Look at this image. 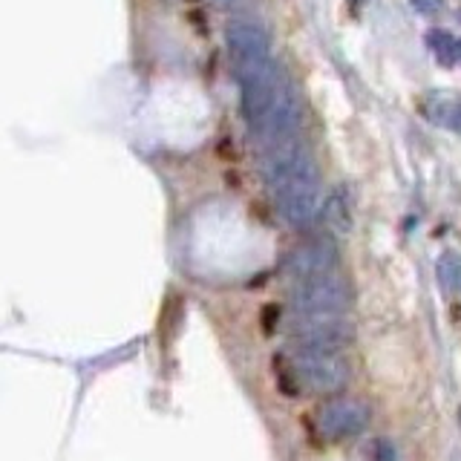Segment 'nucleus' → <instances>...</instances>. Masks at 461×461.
<instances>
[{
    "label": "nucleus",
    "instance_id": "nucleus-1",
    "mask_svg": "<svg viewBox=\"0 0 461 461\" xmlns=\"http://www.w3.org/2000/svg\"><path fill=\"white\" fill-rule=\"evenodd\" d=\"M242 119L259 153L277 150L300 139L303 107L285 69L274 61L266 69L237 78Z\"/></svg>",
    "mask_w": 461,
    "mask_h": 461
},
{
    "label": "nucleus",
    "instance_id": "nucleus-2",
    "mask_svg": "<svg viewBox=\"0 0 461 461\" xmlns=\"http://www.w3.org/2000/svg\"><path fill=\"white\" fill-rule=\"evenodd\" d=\"M259 167H263V179L274 196V205L288 225L306 228L321 216V170H317L312 150L300 139L277 150L259 153Z\"/></svg>",
    "mask_w": 461,
    "mask_h": 461
},
{
    "label": "nucleus",
    "instance_id": "nucleus-3",
    "mask_svg": "<svg viewBox=\"0 0 461 461\" xmlns=\"http://www.w3.org/2000/svg\"><path fill=\"white\" fill-rule=\"evenodd\" d=\"M285 366L288 378L314 395H335L349 384V364H346L340 352L294 346L285 355Z\"/></svg>",
    "mask_w": 461,
    "mask_h": 461
},
{
    "label": "nucleus",
    "instance_id": "nucleus-4",
    "mask_svg": "<svg viewBox=\"0 0 461 461\" xmlns=\"http://www.w3.org/2000/svg\"><path fill=\"white\" fill-rule=\"evenodd\" d=\"M225 50L234 78L251 76V72L274 64L271 32L254 18H234L225 26Z\"/></svg>",
    "mask_w": 461,
    "mask_h": 461
},
{
    "label": "nucleus",
    "instance_id": "nucleus-5",
    "mask_svg": "<svg viewBox=\"0 0 461 461\" xmlns=\"http://www.w3.org/2000/svg\"><path fill=\"white\" fill-rule=\"evenodd\" d=\"M292 314H343L352 303V288L335 271L292 285Z\"/></svg>",
    "mask_w": 461,
    "mask_h": 461
},
{
    "label": "nucleus",
    "instance_id": "nucleus-6",
    "mask_svg": "<svg viewBox=\"0 0 461 461\" xmlns=\"http://www.w3.org/2000/svg\"><path fill=\"white\" fill-rule=\"evenodd\" d=\"M288 331L297 346L329 352H340L355 338V329L343 314H292Z\"/></svg>",
    "mask_w": 461,
    "mask_h": 461
},
{
    "label": "nucleus",
    "instance_id": "nucleus-7",
    "mask_svg": "<svg viewBox=\"0 0 461 461\" xmlns=\"http://www.w3.org/2000/svg\"><path fill=\"white\" fill-rule=\"evenodd\" d=\"M369 407L357 398H335L326 401L314 415V427L326 441H346L360 436L369 427Z\"/></svg>",
    "mask_w": 461,
    "mask_h": 461
},
{
    "label": "nucleus",
    "instance_id": "nucleus-8",
    "mask_svg": "<svg viewBox=\"0 0 461 461\" xmlns=\"http://www.w3.org/2000/svg\"><path fill=\"white\" fill-rule=\"evenodd\" d=\"M338 242L331 237H317L297 245V249L285 257V274L292 277V283L297 280H312V277H323V274H331L338 268Z\"/></svg>",
    "mask_w": 461,
    "mask_h": 461
},
{
    "label": "nucleus",
    "instance_id": "nucleus-9",
    "mask_svg": "<svg viewBox=\"0 0 461 461\" xmlns=\"http://www.w3.org/2000/svg\"><path fill=\"white\" fill-rule=\"evenodd\" d=\"M421 113L429 124L461 133V98L450 93H429L421 101Z\"/></svg>",
    "mask_w": 461,
    "mask_h": 461
},
{
    "label": "nucleus",
    "instance_id": "nucleus-10",
    "mask_svg": "<svg viewBox=\"0 0 461 461\" xmlns=\"http://www.w3.org/2000/svg\"><path fill=\"white\" fill-rule=\"evenodd\" d=\"M427 47L436 55L441 67H453L458 61V41L447 32V29H429L427 32Z\"/></svg>",
    "mask_w": 461,
    "mask_h": 461
},
{
    "label": "nucleus",
    "instance_id": "nucleus-11",
    "mask_svg": "<svg viewBox=\"0 0 461 461\" xmlns=\"http://www.w3.org/2000/svg\"><path fill=\"white\" fill-rule=\"evenodd\" d=\"M436 277L447 294H453L461 288V257L458 254H441L438 266H436Z\"/></svg>",
    "mask_w": 461,
    "mask_h": 461
},
{
    "label": "nucleus",
    "instance_id": "nucleus-12",
    "mask_svg": "<svg viewBox=\"0 0 461 461\" xmlns=\"http://www.w3.org/2000/svg\"><path fill=\"white\" fill-rule=\"evenodd\" d=\"M326 213H329L331 222H338V228H349V213H346V205H343V196L340 194H335V196L329 199Z\"/></svg>",
    "mask_w": 461,
    "mask_h": 461
},
{
    "label": "nucleus",
    "instance_id": "nucleus-13",
    "mask_svg": "<svg viewBox=\"0 0 461 461\" xmlns=\"http://www.w3.org/2000/svg\"><path fill=\"white\" fill-rule=\"evenodd\" d=\"M375 461H398V450H395V444L393 441H386V438H378L375 441Z\"/></svg>",
    "mask_w": 461,
    "mask_h": 461
},
{
    "label": "nucleus",
    "instance_id": "nucleus-14",
    "mask_svg": "<svg viewBox=\"0 0 461 461\" xmlns=\"http://www.w3.org/2000/svg\"><path fill=\"white\" fill-rule=\"evenodd\" d=\"M208 4H211L213 9H222V12H240V9L249 6L251 0H208Z\"/></svg>",
    "mask_w": 461,
    "mask_h": 461
},
{
    "label": "nucleus",
    "instance_id": "nucleus-15",
    "mask_svg": "<svg viewBox=\"0 0 461 461\" xmlns=\"http://www.w3.org/2000/svg\"><path fill=\"white\" fill-rule=\"evenodd\" d=\"M410 6L418 14H436L441 9V0H410Z\"/></svg>",
    "mask_w": 461,
    "mask_h": 461
},
{
    "label": "nucleus",
    "instance_id": "nucleus-16",
    "mask_svg": "<svg viewBox=\"0 0 461 461\" xmlns=\"http://www.w3.org/2000/svg\"><path fill=\"white\" fill-rule=\"evenodd\" d=\"M458 61H461V41H458Z\"/></svg>",
    "mask_w": 461,
    "mask_h": 461
},
{
    "label": "nucleus",
    "instance_id": "nucleus-17",
    "mask_svg": "<svg viewBox=\"0 0 461 461\" xmlns=\"http://www.w3.org/2000/svg\"><path fill=\"white\" fill-rule=\"evenodd\" d=\"M458 427H461V407H458Z\"/></svg>",
    "mask_w": 461,
    "mask_h": 461
},
{
    "label": "nucleus",
    "instance_id": "nucleus-18",
    "mask_svg": "<svg viewBox=\"0 0 461 461\" xmlns=\"http://www.w3.org/2000/svg\"><path fill=\"white\" fill-rule=\"evenodd\" d=\"M352 4H364V0H352Z\"/></svg>",
    "mask_w": 461,
    "mask_h": 461
},
{
    "label": "nucleus",
    "instance_id": "nucleus-19",
    "mask_svg": "<svg viewBox=\"0 0 461 461\" xmlns=\"http://www.w3.org/2000/svg\"><path fill=\"white\" fill-rule=\"evenodd\" d=\"M458 292H461V288H458Z\"/></svg>",
    "mask_w": 461,
    "mask_h": 461
}]
</instances>
